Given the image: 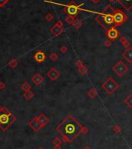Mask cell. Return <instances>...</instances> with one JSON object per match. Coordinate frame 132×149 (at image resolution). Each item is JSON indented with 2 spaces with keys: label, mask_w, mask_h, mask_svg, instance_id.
I'll return each instance as SVG.
<instances>
[{
  "label": "cell",
  "mask_w": 132,
  "mask_h": 149,
  "mask_svg": "<svg viewBox=\"0 0 132 149\" xmlns=\"http://www.w3.org/2000/svg\"><path fill=\"white\" fill-rule=\"evenodd\" d=\"M82 129L83 127L78 123L72 115H68L58 127L57 130L63 136L65 141H72L82 133Z\"/></svg>",
  "instance_id": "1"
},
{
  "label": "cell",
  "mask_w": 132,
  "mask_h": 149,
  "mask_svg": "<svg viewBox=\"0 0 132 149\" xmlns=\"http://www.w3.org/2000/svg\"><path fill=\"white\" fill-rule=\"evenodd\" d=\"M114 10L115 9L110 5H108L96 16V20L106 31L115 27L114 20Z\"/></svg>",
  "instance_id": "2"
},
{
  "label": "cell",
  "mask_w": 132,
  "mask_h": 149,
  "mask_svg": "<svg viewBox=\"0 0 132 149\" xmlns=\"http://www.w3.org/2000/svg\"><path fill=\"white\" fill-rule=\"evenodd\" d=\"M102 88L108 95H112L119 88V84L114 81V78L109 77L102 84Z\"/></svg>",
  "instance_id": "3"
},
{
  "label": "cell",
  "mask_w": 132,
  "mask_h": 149,
  "mask_svg": "<svg viewBox=\"0 0 132 149\" xmlns=\"http://www.w3.org/2000/svg\"><path fill=\"white\" fill-rule=\"evenodd\" d=\"M82 6V4L77 5L74 1H72L68 5L65 6L64 12L68 16H75L77 14H78V13L80 12V10L82 9V8H81Z\"/></svg>",
  "instance_id": "4"
},
{
  "label": "cell",
  "mask_w": 132,
  "mask_h": 149,
  "mask_svg": "<svg viewBox=\"0 0 132 149\" xmlns=\"http://www.w3.org/2000/svg\"><path fill=\"white\" fill-rule=\"evenodd\" d=\"M127 16L124 14V13L120 10V9H115L114 13V24L115 27H119L121 26L127 20Z\"/></svg>",
  "instance_id": "5"
},
{
  "label": "cell",
  "mask_w": 132,
  "mask_h": 149,
  "mask_svg": "<svg viewBox=\"0 0 132 149\" xmlns=\"http://www.w3.org/2000/svg\"><path fill=\"white\" fill-rule=\"evenodd\" d=\"M127 66L125 64V62L122 60H119L116 64L113 67V70L115 72V74H117L119 77H123V76L126 74L128 71Z\"/></svg>",
  "instance_id": "6"
},
{
  "label": "cell",
  "mask_w": 132,
  "mask_h": 149,
  "mask_svg": "<svg viewBox=\"0 0 132 149\" xmlns=\"http://www.w3.org/2000/svg\"><path fill=\"white\" fill-rule=\"evenodd\" d=\"M50 31L54 34L55 37L59 36L62 32L64 31V24L62 23L61 20H58V22H56L54 25L51 28Z\"/></svg>",
  "instance_id": "7"
},
{
  "label": "cell",
  "mask_w": 132,
  "mask_h": 149,
  "mask_svg": "<svg viewBox=\"0 0 132 149\" xmlns=\"http://www.w3.org/2000/svg\"><path fill=\"white\" fill-rule=\"evenodd\" d=\"M106 35H107V37L108 38L109 40L114 41L115 40H117L119 38V36H120V32H119V31L116 28V27H113L106 31Z\"/></svg>",
  "instance_id": "8"
},
{
  "label": "cell",
  "mask_w": 132,
  "mask_h": 149,
  "mask_svg": "<svg viewBox=\"0 0 132 149\" xmlns=\"http://www.w3.org/2000/svg\"><path fill=\"white\" fill-rule=\"evenodd\" d=\"M12 115L10 113H2L0 115V124L1 125H8L11 123Z\"/></svg>",
  "instance_id": "9"
},
{
  "label": "cell",
  "mask_w": 132,
  "mask_h": 149,
  "mask_svg": "<svg viewBox=\"0 0 132 149\" xmlns=\"http://www.w3.org/2000/svg\"><path fill=\"white\" fill-rule=\"evenodd\" d=\"M47 75L52 81H55L59 77H60V73H59L55 68H51L50 70L48 72Z\"/></svg>",
  "instance_id": "10"
},
{
  "label": "cell",
  "mask_w": 132,
  "mask_h": 149,
  "mask_svg": "<svg viewBox=\"0 0 132 149\" xmlns=\"http://www.w3.org/2000/svg\"><path fill=\"white\" fill-rule=\"evenodd\" d=\"M34 59L38 63H41L46 59V55L42 51H38L34 55Z\"/></svg>",
  "instance_id": "11"
},
{
  "label": "cell",
  "mask_w": 132,
  "mask_h": 149,
  "mask_svg": "<svg viewBox=\"0 0 132 149\" xmlns=\"http://www.w3.org/2000/svg\"><path fill=\"white\" fill-rule=\"evenodd\" d=\"M122 56H123L129 63H131L132 62V48L129 47V48H126V50L122 53Z\"/></svg>",
  "instance_id": "12"
},
{
  "label": "cell",
  "mask_w": 132,
  "mask_h": 149,
  "mask_svg": "<svg viewBox=\"0 0 132 149\" xmlns=\"http://www.w3.org/2000/svg\"><path fill=\"white\" fill-rule=\"evenodd\" d=\"M126 10L129 11L132 9V0H117Z\"/></svg>",
  "instance_id": "13"
},
{
  "label": "cell",
  "mask_w": 132,
  "mask_h": 149,
  "mask_svg": "<svg viewBox=\"0 0 132 149\" xmlns=\"http://www.w3.org/2000/svg\"><path fill=\"white\" fill-rule=\"evenodd\" d=\"M32 81L36 85L39 86L40 84H41L44 81V78L42 77V76L40 74H36L35 75H34L31 78Z\"/></svg>",
  "instance_id": "14"
},
{
  "label": "cell",
  "mask_w": 132,
  "mask_h": 149,
  "mask_svg": "<svg viewBox=\"0 0 132 149\" xmlns=\"http://www.w3.org/2000/svg\"><path fill=\"white\" fill-rule=\"evenodd\" d=\"M30 126L34 129L35 131H38L42 127L41 124L40 123V122L38 121L37 117H35L30 122Z\"/></svg>",
  "instance_id": "15"
},
{
  "label": "cell",
  "mask_w": 132,
  "mask_h": 149,
  "mask_svg": "<svg viewBox=\"0 0 132 149\" xmlns=\"http://www.w3.org/2000/svg\"><path fill=\"white\" fill-rule=\"evenodd\" d=\"M37 119H38V121L40 122V123L41 124L42 127L43 126H44L46 123H48V121H49V119L46 116V115H44V114H41L37 117Z\"/></svg>",
  "instance_id": "16"
},
{
  "label": "cell",
  "mask_w": 132,
  "mask_h": 149,
  "mask_svg": "<svg viewBox=\"0 0 132 149\" xmlns=\"http://www.w3.org/2000/svg\"><path fill=\"white\" fill-rule=\"evenodd\" d=\"M120 44L123 45L125 48H129L130 46H131V43L129 42V41H128L127 39L126 38H124V37H121L120 38Z\"/></svg>",
  "instance_id": "17"
},
{
  "label": "cell",
  "mask_w": 132,
  "mask_h": 149,
  "mask_svg": "<svg viewBox=\"0 0 132 149\" xmlns=\"http://www.w3.org/2000/svg\"><path fill=\"white\" fill-rule=\"evenodd\" d=\"M87 95L90 98H95L97 96V91L95 88H91L90 91L87 92Z\"/></svg>",
  "instance_id": "18"
},
{
  "label": "cell",
  "mask_w": 132,
  "mask_h": 149,
  "mask_svg": "<svg viewBox=\"0 0 132 149\" xmlns=\"http://www.w3.org/2000/svg\"><path fill=\"white\" fill-rule=\"evenodd\" d=\"M125 104H126L130 108H132V94H130L124 100Z\"/></svg>",
  "instance_id": "19"
},
{
  "label": "cell",
  "mask_w": 132,
  "mask_h": 149,
  "mask_svg": "<svg viewBox=\"0 0 132 149\" xmlns=\"http://www.w3.org/2000/svg\"><path fill=\"white\" fill-rule=\"evenodd\" d=\"M72 27H73L74 28H75L76 30L79 29L82 26V22L80 20H78V19H75V20L74 21V23L72 24Z\"/></svg>",
  "instance_id": "20"
},
{
  "label": "cell",
  "mask_w": 132,
  "mask_h": 149,
  "mask_svg": "<svg viewBox=\"0 0 132 149\" xmlns=\"http://www.w3.org/2000/svg\"><path fill=\"white\" fill-rule=\"evenodd\" d=\"M34 96V94L30 91H25L24 94V97L26 99V100H30V99Z\"/></svg>",
  "instance_id": "21"
},
{
  "label": "cell",
  "mask_w": 132,
  "mask_h": 149,
  "mask_svg": "<svg viewBox=\"0 0 132 149\" xmlns=\"http://www.w3.org/2000/svg\"><path fill=\"white\" fill-rule=\"evenodd\" d=\"M75 19L76 18H75V16H67L65 17V21L67 24H70V25H72V24L74 23V21L75 20Z\"/></svg>",
  "instance_id": "22"
},
{
  "label": "cell",
  "mask_w": 132,
  "mask_h": 149,
  "mask_svg": "<svg viewBox=\"0 0 132 149\" xmlns=\"http://www.w3.org/2000/svg\"><path fill=\"white\" fill-rule=\"evenodd\" d=\"M88 72H89V69H88V68L85 67V65L83 66V67L78 68V73L81 75H85Z\"/></svg>",
  "instance_id": "23"
},
{
  "label": "cell",
  "mask_w": 132,
  "mask_h": 149,
  "mask_svg": "<svg viewBox=\"0 0 132 149\" xmlns=\"http://www.w3.org/2000/svg\"><path fill=\"white\" fill-rule=\"evenodd\" d=\"M30 88H31V86H30V84L28 82H25V83H24V84H23L22 86H21V88H22L24 91H30Z\"/></svg>",
  "instance_id": "24"
},
{
  "label": "cell",
  "mask_w": 132,
  "mask_h": 149,
  "mask_svg": "<svg viewBox=\"0 0 132 149\" xmlns=\"http://www.w3.org/2000/svg\"><path fill=\"white\" fill-rule=\"evenodd\" d=\"M49 58H50L51 61L55 62L58 59V55L56 53V52H52V53L50 55V56H49Z\"/></svg>",
  "instance_id": "25"
},
{
  "label": "cell",
  "mask_w": 132,
  "mask_h": 149,
  "mask_svg": "<svg viewBox=\"0 0 132 149\" xmlns=\"http://www.w3.org/2000/svg\"><path fill=\"white\" fill-rule=\"evenodd\" d=\"M9 65L11 68H15L18 65V62L16 59H12V60L9 62Z\"/></svg>",
  "instance_id": "26"
},
{
  "label": "cell",
  "mask_w": 132,
  "mask_h": 149,
  "mask_svg": "<svg viewBox=\"0 0 132 149\" xmlns=\"http://www.w3.org/2000/svg\"><path fill=\"white\" fill-rule=\"evenodd\" d=\"M45 19L47 20L48 21H51L53 19H54V16H53L51 13H48V14L45 16Z\"/></svg>",
  "instance_id": "27"
},
{
  "label": "cell",
  "mask_w": 132,
  "mask_h": 149,
  "mask_svg": "<svg viewBox=\"0 0 132 149\" xmlns=\"http://www.w3.org/2000/svg\"><path fill=\"white\" fill-rule=\"evenodd\" d=\"M112 44H113V42H112V41L109 40V39L104 41V46H105V47H107V48L110 47V46L112 45Z\"/></svg>",
  "instance_id": "28"
},
{
  "label": "cell",
  "mask_w": 132,
  "mask_h": 149,
  "mask_svg": "<svg viewBox=\"0 0 132 149\" xmlns=\"http://www.w3.org/2000/svg\"><path fill=\"white\" fill-rule=\"evenodd\" d=\"M75 65H76V67H78V68H80V67H83V66H84V64H83V62H82V60H79V59L76 61V62H75Z\"/></svg>",
  "instance_id": "29"
},
{
  "label": "cell",
  "mask_w": 132,
  "mask_h": 149,
  "mask_svg": "<svg viewBox=\"0 0 132 149\" xmlns=\"http://www.w3.org/2000/svg\"><path fill=\"white\" fill-rule=\"evenodd\" d=\"M60 51L61 53H66L68 51V48L66 47V45H63V46H61V48H60Z\"/></svg>",
  "instance_id": "30"
},
{
  "label": "cell",
  "mask_w": 132,
  "mask_h": 149,
  "mask_svg": "<svg viewBox=\"0 0 132 149\" xmlns=\"http://www.w3.org/2000/svg\"><path fill=\"white\" fill-rule=\"evenodd\" d=\"M9 0H0V7H2V6H4L6 3L9 2Z\"/></svg>",
  "instance_id": "31"
},
{
  "label": "cell",
  "mask_w": 132,
  "mask_h": 149,
  "mask_svg": "<svg viewBox=\"0 0 132 149\" xmlns=\"http://www.w3.org/2000/svg\"><path fill=\"white\" fill-rule=\"evenodd\" d=\"M5 88V84L3 82H0V90H2Z\"/></svg>",
  "instance_id": "32"
},
{
  "label": "cell",
  "mask_w": 132,
  "mask_h": 149,
  "mask_svg": "<svg viewBox=\"0 0 132 149\" xmlns=\"http://www.w3.org/2000/svg\"><path fill=\"white\" fill-rule=\"evenodd\" d=\"M114 130L115 131H116V132H120V131H119V130H120V127H118V126H116V127H114Z\"/></svg>",
  "instance_id": "33"
},
{
  "label": "cell",
  "mask_w": 132,
  "mask_h": 149,
  "mask_svg": "<svg viewBox=\"0 0 132 149\" xmlns=\"http://www.w3.org/2000/svg\"><path fill=\"white\" fill-rule=\"evenodd\" d=\"M100 0H92V2L94 3V4H97V3L100 2Z\"/></svg>",
  "instance_id": "34"
},
{
  "label": "cell",
  "mask_w": 132,
  "mask_h": 149,
  "mask_svg": "<svg viewBox=\"0 0 132 149\" xmlns=\"http://www.w3.org/2000/svg\"><path fill=\"white\" fill-rule=\"evenodd\" d=\"M109 2H114L115 1H117V0H108Z\"/></svg>",
  "instance_id": "35"
},
{
  "label": "cell",
  "mask_w": 132,
  "mask_h": 149,
  "mask_svg": "<svg viewBox=\"0 0 132 149\" xmlns=\"http://www.w3.org/2000/svg\"><path fill=\"white\" fill-rule=\"evenodd\" d=\"M84 149H91V148H89V147H86V148H85Z\"/></svg>",
  "instance_id": "36"
},
{
  "label": "cell",
  "mask_w": 132,
  "mask_h": 149,
  "mask_svg": "<svg viewBox=\"0 0 132 149\" xmlns=\"http://www.w3.org/2000/svg\"><path fill=\"white\" fill-rule=\"evenodd\" d=\"M40 149H43V148H40Z\"/></svg>",
  "instance_id": "37"
}]
</instances>
